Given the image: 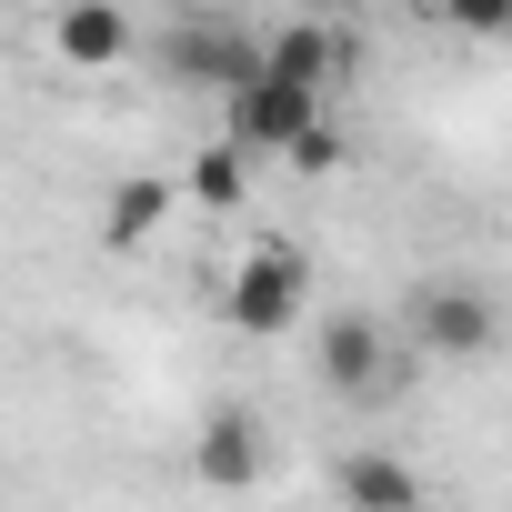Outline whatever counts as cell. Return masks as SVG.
<instances>
[{
	"label": "cell",
	"mask_w": 512,
	"mask_h": 512,
	"mask_svg": "<svg viewBox=\"0 0 512 512\" xmlns=\"http://www.w3.org/2000/svg\"><path fill=\"white\" fill-rule=\"evenodd\" d=\"M302 312H312V262H302L292 241H262V251H241V262H231L221 322H231L241 342H282Z\"/></svg>",
	"instance_id": "6da1fadb"
},
{
	"label": "cell",
	"mask_w": 512,
	"mask_h": 512,
	"mask_svg": "<svg viewBox=\"0 0 512 512\" xmlns=\"http://www.w3.org/2000/svg\"><path fill=\"white\" fill-rule=\"evenodd\" d=\"M412 342H422L432 362H492V352H502V302H492L482 282H432V292L412 302Z\"/></svg>",
	"instance_id": "7a4b0ae2"
},
{
	"label": "cell",
	"mask_w": 512,
	"mask_h": 512,
	"mask_svg": "<svg viewBox=\"0 0 512 512\" xmlns=\"http://www.w3.org/2000/svg\"><path fill=\"white\" fill-rule=\"evenodd\" d=\"M322 101H332V91H312V81L251 71L241 91H221V131H231V141H251V151H292V141L322 121Z\"/></svg>",
	"instance_id": "3957f363"
},
{
	"label": "cell",
	"mask_w": 512,
	"mask_h": 512,
	"mask_svg": "<svg viewBox=\"0 0 512 512\" xmlns=\"http://www.w3.org/2000/svg\"><path fill=\"white\" fill-rule=\"evenodd\" d=\"M312 372H322L332 402H382V382H392V332L362 322V312H332L322 342H312Z\"/></svg>",
	"instance_id": "277c9868"
},
{
	"label": "cell",
	"mask_w": 512,
	"mask_h": 512,
	"mask_svg": "<svg viewBox=\"0 0 512 512\" xmlns=\"http://www.w3.org/2000/svg\"><path fill=\"white\" fill-rule=\"evenodd\" d=\"M161 71L191 81V91H241L251 71H262V41L231 31V21H181V31L161 41Z\"/></svg>",
	"instance_id": "5b68a950"
},
{
	"label": "cell",
	"mask_w": 512,
	"mask_h": 512,
	"mask_svg": "<svg viewBox=\"0 0 512 512\" xmlns=\"http://www.w3.org/2000/svg\"><path fill=\"white\" fill-rule=\"evenodd\" d=\"M131 0H61L51 11V61H71V71H121L131 61Z\"/></svg>",
	"instance_id": "8992f818"
},
{
	"label": "cell",
	"mask_w": 512,
	"mask_h": 512,
	"mask_svg": "<svg viewBox=\"0 0 512 512\" xmlns=\"http://www.w3.org/2000/svg\"><path fill=\"white\" fill-rule=\"evenodd\" d=\"M171 201H181V181H171V171H121V181H111V201H101V241H111V251H141V241L171 221Z\"/></svg>",
	"instance_id": "52a82bcc"
},
{
	"label": "cell",
	"mask_w": 512,
	"mask_h": 512,
	"mask_svg": "<svg viewBox=\"0 0 512 512\" xmlns=\"http://www.w3.org/2000/svg\"><path fill=\"white\" fill-rule=\"evenodd\" d=\"M191 472L211 492H241V482H262V432H251V412H211L201 442H191Z\"/></svg>",
	"instance_id": "ba28073f"
},
{
	"label": "cell",
	"mask_w": 512,
	"mask_h": 512,
	"mask_svg": "<svg viewBox=\"0 0 512 512\" xmlns=\"http://www.w3.org/2000/svg\"><path fill=\"white\" fill-rule=\"evenodd\" d=\"M251 161H262V151H251V141H201L191 161H181V201H201V211H241L251 201Z\"/></svg>",
	"instance_id": "9c48e42d"
},
{
	"label": "cell",
	"mask_w": 512,
	"mask_h": 512,
	"mask_svg": "<svg viewBox=\"0 0 512 512\" xmlns=\"http://www.w3.org/2000/svg\"><path fill=\"white\" fill-rule=\"evenodd\" d=\"M262 71H282V81H312V91H332V81H342V31H322V21L262 31Z\"/></svg>",
	"instance_id": "30bf717a"
},
{
	"label": "cell",
	"mask_w": 512,
	"mask_h": 512,
	"mask_svg": "<svg viewBox=\"0 0 512 512\" xmlns=\"http://www.w3.org/2000/svg\"><path fill=\"white\" fill-rule=\"evenodd\" d=\"M332 492L342 502H422V472L412 462H392V452H342V472H332Z\"/></svg>",
	"instance_id": "8fae6325"
},
{
	"label": "cell",
	"mask_w": 512,
	"mask_h": 512,
	"mask_svg": "<svg viewBox=\"0 0 512 512\" xmlns=\"http://www.w3.org/2000/svg\"><path fill=\"white\" fill-rule=\"evenodd\" d=\"M442 31H462V41H512V0H442Z\"/></svg>",
	"instance_id": "7c38bea8"
},
{
	"label": "cell",
	"mask_w": 512,
	"mask_h": 512,
	"mask_svg": "<svg viewBox=\"0 0 512 512\" xmlns=\"http://www.w3.org/2000/svg\"><path fill=\"white\" fill-rule=\"evenodd\" d=\"M282 161H292V181H332V171H342V131H332V121H312Z\"/></svg>",
	"instance_id": "4fadbf2b"
}]
</instances>
